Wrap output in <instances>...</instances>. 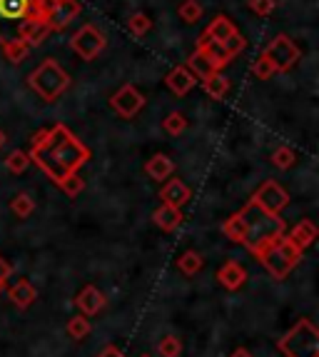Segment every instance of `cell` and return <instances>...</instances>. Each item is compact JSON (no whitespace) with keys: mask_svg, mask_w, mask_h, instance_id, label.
Instances as JSON below:
<instances>
[{"mask_svg":"<svg viewBox=\"0 0 319 357\" xmlns=\"http://www.w3.org/2000/svg\"><path fill=\"white\" fill-rule=\"evenodd\" d=\"M265 55L274 63V70H292V68L299 63L302 58V50L297 48V43L292 40L290 36H284V33H279L277 38H274L270 45H267Z\"/></svg>","mask_w":319,"mask_h":357,"instance_id":"ba28073f","label":"cell"},{"mask_svg":"<svg viewBox=\"0 0 319 357\" xmlns=\"http://www.w3.org/2000/svg\"><path fill=\"white\" fill-rule=\"evenodd\" d=\"M10 273H13V268L10 265H8V260H3V257H0V278H10Z\"/></svg>","mask_w":319,"mask_h":357,"instance_id":"f35d334b","label":"cell"},{"mask_svg":"<svg viewBox=\"0 0 319 357\" xmlns=\"http://www.w3.org/2000/svg\"><path fill=\"white\" fill-rule=\"evenodd\" d=\"M302 252L304 250H299V248H297L287 235H279V238H274L272 243H267L265 248L257 252V257H260L262 265L270 270L272 278L284 280V278H287V275L299 265Z\"/></svg>","mask_w":319,"mask_h":357,"instance_id":"3957f363","label":"cell"},{"mask_svg":"<svg viewBox=\"0 0 319 357\" xmlns=\"http://www.w3.org/2000/svg\"><path fill=\"white\" fill-rule=\"evenodd\" d=\"M30 162H36L53 183H60L70 173H77L90 160L88 145H83L65 126L40 130L30 145Z\"/></svg>","mask_w":319,"mask_h":357,"instance_id":"6da1fadb","label":"cell"},{"mask_svg":"<svg viewBox=\"0 0 319 357\" xmlns=\"http://www.w3.org/2000/svg\"><path fill=\"white\" fill-rule=\"evenodd\" d=\"M6 290V278H0V292Z\"/></svg>","mask_w":319,"mask_h":357,"instance_id":"60d3db41","label":"cell"},{"mask_svg":"<svg viewBox=\"0 0 319 357\" xmlns=\"http://www.w3.org/2000/svg\"><path fill=\"white\" fill-rule=\"evenodd\" d=\"M40 13L50 30H63L77 18L80 3L77 0H40Z\"/></svg>","mask_w":319,"mask_h":357,"instance_id":"52a82bcc","label":"cell"},{"mask_svg":"<svg viewBox=\"0 0 319 357\" xmlns=\"http://www.w3.org/2000/svg\"><path fill=\"white\" fill-rule=\"evenodd\" d=\"M127 28H130V33L132 36H145V33H148L150 28H153V20L148 18V15H145V13H135V15H132L130 20H127Z\"/></svg>","mask_w":319,"mask_h":357,"instance_id":"e575fe53","label":"cell"},{"mask_svg":"<svg viewBox=\"0 0 319 357\" xmlns=\"http://www.w3.org/2000/svg\"><path fill=\"white\" fill-rule=\"evenodd\" d=\"M6 143V135H3V130H0V145Z\"/></svg>","mask_w":319,"mask_h":357,"instance_id":"b9f144b4","label":"cell"},{"mask_svg":"<svg viewBox=\"0 0 319 357\" xmlns=\"http://www.w3.org/2000/svg\"><path fill=\"white\" fill-rule=\"evenodd\" d=\"M287 238H290L299 250H307L309 245H314V240H317V225H314L312 220H299L290 230Z\"/></svg>","mask_w":319,"mask_h":357,"instance_id":"ffe728a7","label":"cell"},{"mask_svg":"<svg viewBox=\"0 0 319 357\" xmlns=\"http://www.w3.org/2000/svg\"><path fill=\"white\" fill-rule=\"evenodd\" d=\"M77 307H80V312H83L85 317H93L98 315L102 307H105V295H102L100 290L95 285H88L80 290V295H77Z\"/></svg>","mask_w":319,"mask_h":357,"instance_id":"2e32d148","label":"cell"},{"mask_svg":"<svg viewBox=\"0 0 319 357\" xmlns=\"http://www.w3.org/2000/svg\"><path fill=\"white\" fill-rule=\"evenodd\" d=\"M252 203H257L260 208H265L267 213L279 215L287 205H290V195L282 185L274 183V180H267L265 185H260V190L252 195Z\"/></svg>","mask_w":319,"mask_h":357,"instance_id":"8fae6325","label":"cell"},{"mask_svg":"<svg viewBox=\"0 0 319 357\" xmlns=\"http://www.w3.org/2000/svg\"><path fill=\"white\" fill-rule=\"evenodd\" d=\"M160 197H162V203L172 205V208H182V205L189 203V197H192V190H189V185H185L180 178H172L162 185V190H160Z\"/></svg>","mask_w":319,"mask_h":357,"instance_id":"4fadbf2b","label":"cell"},{"mask_svg":"<svg viewBox=\"0 0 319 357\" xmlns=\"http://www.w3.org/2000/svg\"><path fill=\"white\" fill-rule=\"evenodd\" d=\"M28 85L40 96V100L55 102L68 88H70V75H68V70L60 66L58 60L47 58V60H42L36 70L30 73Z\"/></svg>","mask_w":319,"mask_h":357,"instance_id":"277c9868","label":"cell"},{"mask_svg":"<svg viewBox=\"0 0 319 357\" xmlns=\"http://www.w3.org/2000/svg\"><path fill=\"white\" fill-rule=\"evenodd\" d=\"M235 25H232V20L227 18V15H217V18L212 20V23L207 25V30L202 33V36H207L210 40H217V43H222V40H227V38L235 33Z\"/></svg>","mask_w":319,"mask_h":357,"instance_id":"603a6c76","label":"cell"},{"mask_svg":"<svg viewBox=\"0 0 319 357\" xmlns=\"http://www.w3.org/2000/svg\"><path fill=\"white\" fill-rule=\"evenodd\" d=\"M180 20H185V23H197V20L202 18V6L200 0H185L182 6H180Z\"/></svg>","mask_w":319,"mask_h":357,"instance_id":"1f68e13d","label":"cell"},{"mask_svg":"<svg viewBox=\"0 0 319 357\" xmlns=\"http://www.w3.org/2000/svg\"><path fill=\"white\" fill-rule=\"evenodd\" d=\"M23 20H42L40 0H0V43L20 40L18 28Z\"/></svg>","mask_w":319,"mask_h":357,"instance_id":"5b68a950","label":"cell"},{"mask_svg":"<svg viewBox=\"0 0 319 357\" xmlns=\"http://www.w3.org/2000/svg\"><path fill=\"white\" fill-rule=\"evenodd\" d=\"M185 68H187V70L192 73L195 77H200V80H205V77H210L212 73H217L212 66H210V63H207V58L200 53V50H195V53L189 55V58H187V66H185Z\"/></svg>","mask_w":319,"mask_h":357,"instance_id":"cb8c5ba5","label":"cell"},{"mask_svg":"<svg viewBox=\"0 0 319 357\" xmlns=\"http://www.w3.org/2000/svg\"><path fill=\"white\" fill-rule=\"evenodd\" d=\"M8 298H10L13 305H18L20 310H25V307H30V305L36 303L38 292H36V287L30 285V280H25V278H18V280L8 287Z\"/></svg>","mask_w":319,"mask_h":357,"instance_id":"ac0fdd59","label":"cell"},{"mask_svg":"<svg viewBox=\"0 0 319 357\" xmlns=\"http://www.w3.org/2000/svg\"><path fill=\"white\" fill-rule=\"evenodd\" d=\"M157 350H160V355H162V357H180V355H182V342L170 335V337L160 340Z\"/></svg>","mask_w":319,"mask_h":357,"instance_id":"d590c367","label":"cell"},{"mask_svg":"<svg viewBox=\"0 0 319 357\" xmlns=\"http://www.w3.org/2000/svg\"><path fill=\"white\" fill-rule=\"evenodd\" d=\"M277 347L284 357H319V330L312 320H299L277 340Z\"/></svg>","mask_w":319,"mask_h":357,"instance_id":"8992f818","label":"cell"},{"mask_svg":"<svg viewBox=\"0 0 319 357\" xmlns=\"http://www.w3.org/2000/svg\"><path fill=\"white\" fill-rule=\"evenodd\" d=\"M50 33H53V30H50V25H47L45 20H23L18 28V38L23 43H28L30 48L45 43Z\"/></svg>","mask_w":319,"mask_h":357,"instance_id":"9a60e30c","label":"cell"},{"mask_svg":"<svg viewBox=\"0 0 319 357\" xmlns=\"http://www.w3.org/2000/svg\"><path fill=\"white\" fill-rule=\"evenodd\" d=\"M6 165H8V170H10V173L20 175V173H25V170H28V165H30V155H28V153H23V150H13V153L8 155Z\"/></svg>","mask_w":319,"mask_h":357,"instance_id":"4dcf8cb0","label":"cell"},{"mask_svg":"<svg viewBox=\"0 0 319 357\" xmlns=\"http://www.w3.org/2000/svg\"><path fill=\"white\" fill-rule=\"evenodd\" d=\"M165 83H167V88L175 93V96H187L189 90L195 88L197 77L192 75V73H189L185 66H178V68H172V70L167 73Z\"/></svg>","mask_w":319,"mask_h":357,"instance_id":"e0dca14e","label":"cell"},{"mask_svg":"<svg viewBox=\"0 0 319 357\" xmlns=\"http://www.w3.org/2000/svg\"><path fill=\"white\" fill-rule=\"evenodd\" d=\"M10 210L18 218H28V215H33V210H36V200L28 195V192H20V195H15L10 200Z\"/></svg>","mask_w":319,"mask_h":357,"instance_id":"4316f807","label":"cell"},{"mask_svg":"<svg viewBox=\"0 0 319 357\" xmlns=\"http://www.w3.org/2000/svg\"><path fill=\"white\" fill-rule=\"evenodd\" d=\"M90 330H93V325H90V320L85 315H77V317H72V320L68 322V335H70L72 340L88 337Z\"/></svg>","mask_w":319,"mask_h":357,"instance_id":"f1b7e54d","label":"cell"},{"mask_svg":"<svg viewBox=\"0 0 319 357\" xmlns=\"http://www.w3.org/2000/svg\"><path fill=\"white\" fill-rule=\"evenodd\" d=\"M217 280H219V285L227 287V290H240V287L244 285V280H247V270L237 260H227L225 265L217 270Z\"/></svg>","mask_w":319,"mask_h":357,"instance_id":"5bb4252c","label":"cell"},{"mask_svg":"<svg viewBox=\"0 0 319 357\" xmlns=\"http://www.w3.org/2000/svg\"><path fill=\"white\" fill-rule=\"evenodd\" d=\"M249 10L257 15H270L274 10V0H249Z\"/></svg>","mask_w":319,"mask_h":357,"instance_id":"8d00e7d4","label":"cell"},{"mask_svg":"<svg viewBox=\"0 0 319 357\" xmlns=\"http://www.w3.org/2000/svg\"><path fill=\"white\" fill-rule=\"evenodd\" d=\"M153 220H155V225H157L160 230H165V232L178 230V227L182 225V208H172V205L162 203L157 210H155Z\"/></svg>","mask_w":319,"mask_h":357,"instance_id":"d6986e66","label":"cell"},{"mask_svg":"<svg viewBox=\"0 0 319 357\" xmlns=\"http://www.w3.org/2000/svg\"><path fill=\"white\" fill-rule=\"evenodd\" d=\"M202 85H205V93L212 98V100H225L227 93H230V77H225L219 70L212 73L210 77H205Z\"/></svg>","mask_w":319,"mask_h":357,"instance_id":"7402d4cb","label":"cell"},{"mask_svg":"<svg viewBox=\"0 0 319 357\" xmlns=\"http://www.w3.org/2000/svg\"><path fill=\"white\" fill-rule=\"evenodd\" d=\"M145 173L160 183V180H167L172 173H175V162H172L167 155H160L157 153V155H153V158L148 160V165H145Z\"/></svg>","mask_w":319,"mask_h":357,"instance_id":"44dd1931","label":"cell"},{"mask_svg":"<svg viewBox=\"0 0 319 357\" xmlns=\"http://www.w3.org/2000/svg\"><path fill=\"white\" fill-rule=\"evenodd\" d=\"M202 265H205V260H202V255H200V252H195V250L182 252V255H180V260H178L180 273H185V275H197L202 270Z\"/></svg>","mask_w":319,"mask_h":357,"instance_id":"d4e9b609","label":"cell"},{"mask_svg":"<svg viewBox=\"0 0 319 357\" xmlns=\"http://www.w3.org/2000/svg\"><path fill=\"white\" fill-rule=\"evenodd\" d=\"M105 43H107L105 36H102L95 25H83V28L72 36L70 48H72V53L80 55L83 60H95L105 50Z\"/></svg>","mask_w":319,"mask_h":357,"instance_id":"9c48e42d","label":"cell"},{"mask_svg":"<svg viewBox=\"0 0 319 357\" xmlns=\"http://www.w3.org/2000/svg\"><path fill=\"white\" fill-rule=\"evenodd\" d=\"M110 107H113L120 118L130 120L145 107V96H142L135 85H123V88H120L118 93H113V98H110Z\"/></svg>","mask_w":319,"mask_h":357,"instance_id":"30bf717a","label":"cell"},{"mask_svg":"<svg viewBox=\"0 0 319 357\" xmlns=\"http://www.w3.org/2000/svg\"><path fill=\"white\" fill-rule=\"evenodd\" d=\"M60 190L65 192L68 197H75V195H80V192L85 190V180L80 178L77 173H70V175H65V178L60 180Z\"/></svg>","mask_w":319,"mask_h":357,"instance_id":"83f0119b","label":"cell"},{"mask_svg":"<svg viewBox=\"0 0 319 357\" xmlns=\"http://www.w3.org/2000/svg\"><path fill=\"white\" fill-rule=\"evenodd\" d=\"M3 53H6V58L10 60V63H23L30 53V45L23 40H10L3 45Z\"/></svg>","mask_w":319,"mask_h":357,"instance_id":"484cf974","label":"cell"},{"mask_svg":"<svg viewBox=\"0 0 319 357\" xmlns=\"http://www.w3.org/2000/svg\"><path fill=\"white\" fill-rule=\"evenodd\" d=\"M98 357H125V355H123V352H120L115 345H110V347H105V350H102Z\"/></svg>","mask_w":319,"mask_h":357,"instance_id":"74e56055","label":"cell"},{"mask_svg":"<svg viewBox=\"0 0 319 357\" xmlns=\"http://www.w3.org/2000/svg\"><path fill=\"white\" fill-rule=\"evenodd\" d=\"M162 128H165V132H170V135H182L185 130H187V118H185L182 113H170L165 118V123H162Z\"/></svg>","mask_w":319,"mask_h":357,"instance_id":"836d02e7","label":"cell"},{"mask_svg":"<svg viewBox=\"0 0 319 357\" xmlns=\"http://www.w3.org/2000/svg\"><path fill=\"white\" fill-rule=\"evenodd\" d=\"M297 162V153L292 148H277L272 153V165L279 167V170H290Z\"/></svg>","mask_w":319,"mask_h":357,"instance_id":"d6a6232c","label":"cell"},{"mask_svg":"<svg viewBox=\"0 0 319 357\" xmlns=\"http://www.w3.org/2000/svg\"><path fill=\"white\" fill-rule=\"evenodd\" d=\"M274 73H277V70H274V63L270 58H267L265 53H262L260 58H257L252 63V75L257 77V80H270V77H272Z\"/></svg>","mask_w":319,"mask_h":357,"instance_id":"f546056e","label":"cell"},{"mask_svg":"<svg viewBox=\"0 0 319 357\" xmlns=\"http://www.w3.org/2000/svg\"><path fill=\"white\" fill-rule=\"evenodd\" d=\"M237 215H240V220H242V243L240 245H244L254 255H257L267 243H272L274 238H279V235L287 232V225H284V220L279 215L267 213L265 208H260V205L252 203V200H249Z\"/></svg>","mask_w":319,"mask_h":357,"instance_id":"7a4b0ae2","label":"cell"},{"mask_svg":"<svg viewBox=\"0 0 319 357\" xmlns=\"http://www.w3.org/2000/svg\"><path fill=\"white\" fill-rule=\"evenodd\" d=\"M142 357H150V355H142Z\"/></svg>","mask_w":319,"mask_h":357,"instance_id":"7bdbcfd3","label":"cell"},{"mask_svg":"<svg viewBox=\"0 0 319 357\" xmlns=\"http://www.w3.org/2000/svg\"><path fill=\"white\" fill-rule=\"evenodd\" d=\"M230 357H252V352H249V350H244V347H240V350H235Z\"/></svg>","mask_w":319,"mask_h":357,"instance_id":"ab89813d","label":"cell"},{"mask_svg":"<svg viewBox=\"0 0 319 357\" xmlns=\"http://www.w3.org/2000/svg\"><path fill=\"white\" fill-rule=\"evenodd\" d=\"M197 50L207 58V63L215 68V70H222L225 66L232 63V55L227 53L225 43H217V40H210L207 36H200L197 40Z\"/></svg>","mask_w":319,"mask_h":357,"instance_id":"7c38bea8","label":"cell"}]
</instances>
